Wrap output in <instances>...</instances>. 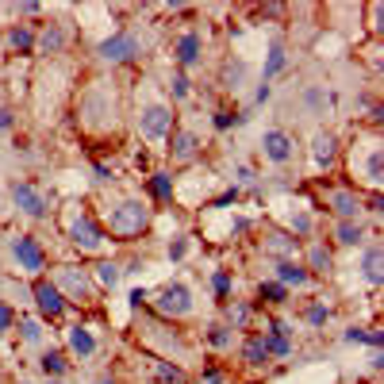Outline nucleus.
I'll use <instances>...</instances> for the list:
<instances>
[{"mask_svg": "<svg viewBox=\"0 0 384 384\" xmlns=\"http://www.w3.org/2000/svg\"><path fill=\"white\" fill-rule=\"evenodd\" d=\"M73 116H77V127L93 138H108L119 135L127 116V100L124 88H119L116 77H93L85 88L77 93V104H73Z\"/></svg>", "mask_w": 384, "mask_h": 384, "instance_id": "nucleus-1", "label": "nucleus"}, {"mask_svg": "<svg viewBox=\"0 0 384 384\" xmlns=\"http://www.w3.org/2000/svg\"><path fill=\"white\" fill-rule=\"evenodd\" d=\"M346 173L354 192H380L384 189V146L373 131L369 138H357L346 150Z\"/></svg>", "mask_w": 384, "mask_h": 384, "instance_id": "nucleus-2", "label": "nucleus"}, {"mask_svg": "<svg viewBox=\"0 0 384 384\" xmlns=\"http://www.w3.org/2000/svg\"><path fill=\"white\" fill-rule=\"evenodd\" d=\"M154 223V208L150 200H138V196H127V200L112 204L108 216H104V234L108 242H138Z\"/></svg>", "mask_w": 384, "mask_h": 384, "instance_id": "nucleus-3", "label": "nucleus"}, {"mask_svg": "<svg viewBox=\"0 0 384 384\" xmlns=\"http://www.w3.org/2000/svg\"><path fill=\"white\" fill-rule=\"evenodd\" d=\"M135 127H138V135H143L146 143H161V138H169V131L177 127L173 104H169L166 96L146 93L143 100L135 104Z\"/></svg>", "mask_w": 384, "mask_h": 384, "instance_id": "nucleus-4", "label": "nucleus"}, {"mask_svg": "<svg viewBox=\"0 0 384 384\" xmlns=\"http://www.w3.org/2000/svg\"><path fill=\"white\" fill-rule=\"evenodd\" d=\"M65 239H69V246L81 250V254H104V246H108L104 223L88 208H73L69 223H65Z\"/></svg>", "mask_w": 384, "mask_h": 384, "instance_id": "nucleus-5", "label": "nucleus"}, {"mask_svg": "<svg viewBox=\"0 0 384 384\" xmlns=\"http://www.w3.org/2000/svg\"><path fill=\"white\" fill-rule=\"evenodd\" d=\"M54 289L62 292L65 304H77V307L96 304V296H100V289H96L93 273L85 265H58L54 269Z\"/></svg>", "mask_w": 384, "mask_h": 384, "instance_id": "nucleus-6", "label": "nucleus"}, {"mask_svg": "<svg viewBox=\"0 0 384 384\" xmlns=\"http://www.w3.org/2000/svg\"><path fill=\"white\" fill-rule=\"evenodd\" d=\"M150 307H154V312H158L166 323H181V319H189V315L196 312L189 284H181V281L161 284V289H158V296L150 300Z\"/></svg>", "mask_w": 384, "mask_h": 384, "instance_id": "nucleus-7", "label": "nucleus"}, {"mask_svg": "<svg viewBox=\"0 0 384 384\" xmlns=\"http://www.w3.org/2000/svg\"><path fill=\"white\" fill-rule=\"evenodd\" d=\"M12 261H15V269L27 273V277L46 273V250H43V242H39L35 234H15L12 239Z\"/></svg>", "mask_w": 384, "mask_h": 384, "instance_id": "nucleus-8", "label": "nucleus"}, {"mask_svg": "<svg viewBox=\"0 0 384 384\" xmlns=\"http://www.w3.org/2000/svg\"><path fill=\"white\" fill-rule=\"evenodd\" d=\"M96 54H100V62H112V65H127V62H135L138 54H143V43H138V35L135 31H127V27H119L116 35H108L100 46H96Z\"/></svg>", "mask_w": 384, "mask_h": 384, "instance_id": "nucleus-9", "label": "nucleus"}, {"mask_svg": "<svg viewBox=\"0 0 384 384\" xmlns=\"http://www.w3.org/2000/svg\"><path fill=\"white\" fill-rule=\"evenodd\" d=\"M8 192H12V204L27 219H46V216H51V196L39 189L35 181H12V189H8Z\"/></svg>", "mask_w": 384, "mask_h": 384, "instance_id": "nucleus-10", "label": "nucleus"}, {"mask_svg": "<svg viewBox=\"0 0 384 384\" xmlns=\"http://www.w3.org/2000/svg\"><path fill=\"white\" fill-rule=\"evenodd\" d=\"M31 296H35V307H39V315H43L46 323H58L62 315H65V300H62V292L54 289V281L51 277H35V284H31Z\"/></svg>", "mask_w": 384, "mask_h": 384, "instance_id": "nucleus-11", "label": "nucleus"}, {"mask_svg": "<svg viewBox=\"0 0 384 384\" xmlns=\"http://www.w3.org/2000/svg\"><path fill=\"white\" fill-rule=\"evenodd\" d=\"M342 161V138L334 135V131L319 127L312 135V166L319 169V173H326V169H334Z\"/></svg>", "mask_w": 384, "mask_h": 384, "instance_id": "nucleus-12", "label": "nucleus"}, {"mask_svg": "<svg viewBox=\"0 0 384 384\" xmlns=\"http://www.w3.org/2000/svg\"><path fill=\"white\" fill-rule=\"evenodd\" d=\"M200 135L189 127H173L169 131V138H166V154H169V161H177V166H189V161L200 158Z\"/></svg>", "mask_w": 384, "mask_h": 384, "instance_id": "nucleus-13", "label": "nucleus"}, {"mask_svg": "<svg viewBox=\"0 0 384 384\" xmlns=\"http://www.w3.org/2000/svg\"><path fill=\"white\" fill-rule=\"evenodd\" d=\"M261 154H265L273 166H289L292 154H296V138L281 127H269L265 135H261Z\"/></svg>", "mask_w": 384, "mask_h": 384, "instance_id": "nucleus-14", "label": "nucleus"}, {"mask_svg": "<svg viewBox=\"0 0 384 384\" xmlns=\"http://www.w3.org/2000/svg\"><path fill=\"white\" fill-rule=\"evenodd\" d=\"M200 58H204V35L200 31H181V35L173 39V65L185 73V69H192Z\"/></svg>", "mask_w": 384, "mask_h": 384, "instance_id": "nucleus-15", "label": "nucleus"}, {"mask_svg": "<svg viewBox=\"0 0 384 384\" xmlns=\"http://www.w3.org/2000/svg\"><path fill=\"white\" fill-rule=\"evenodd\" d=\"M300 265H304L312 277H326V273L334 269V250H331V242H326V239H307L304 261H300Z\"/></svg>", "mask_w": 384, "mask_h": 384, "instance_id": "nucleus-16", "label": "nucleus"}, {"mask_svg": "<svg viewBox=\"0 0 384 384\" xmlns=\"http://www.w3.org/2000/svg\"><path fill=\"white\" fill-rule=\"evenodd\" d=\"M362 200H365V196L354 192L350 185L326 192V208L334 211V219H362Z\"/></svg>", "mask_w": 384, "mask_h": 384, "instance_id": "nucleus-17", "label": "nucleus"}, {"mask_svg": "<svg viewBox=\"0 0 384 384\" xmlns=\"http://www.w3.org/2000/svg\"><path fill=\"white\" fill-rule=\"evenodd\" d=\"M0 51H8V54H35V27H31V23H8L4 39H0Z\"/></svg>", "mask_w": 384, "mask_h": 384, "instance_id": "nucleus-18", "label": "nucleus"}, {"mask_svg": "<svg viewBox=\"0 0 384 384\" xmlns=\"http://www.w3.org/2000/svg\"><path fill=\"white\" fill-rule=\"evenodd\" d=\"M300 246H304V242L292 239L289 231H265V239H261V250H265V254H273L277 261H292V258L300 254Z\"/></svg>", "mask_w": 384, "mask_h": 384, "instance_id": "nucleus-19", "label": "nucleus"}, {"mask_svg": "<svg viewBox=\"0 0 384 384\" xmlns=\"http://www.w3.org/2000/svg\"><path fill=\"white\" fill-rule=\"evenodd\" d=\"M331 239H334V246H362L369 239V231H365L362 219H334Z\"/></svg>", "mask_w": 384, "mask_h": 384, "instance_id": "nucleus-20", "label": "nucleus"}, {"mask_svg": "<svg viewBox=\"0 0 384 384\" xmlns=\"http://www.w3.org/2000/svg\"><path fill=\"white\" fill-rule=\"evenodd\" d=\"M65 27L62 23H43V27L35 31V54H62L65 51Z\"/></svg>", "mask_w": 384, "mask_h": 384, "instance_id": "nucleus-21", "label": "nucleus"}, {"mask_svg": "<svg viewBox=\"0 0 384 384\" xmlns=\"http://www.w3.org/2000/svg\"><path fill=\"white\" fill-rule=\"evenodd\" d=\"M277 281H281L284 289H292V284H296V289H307V284H312L315 277L307 273V269L300 265L296 258H292V261H277Z\"/></svg>", "mask_w": 384, "mask_h": 384, "instance_id": "nucleus-22", "label": "nucleus"}, {"mask_svg": "<svg viewBox=\"0 0 384 384\" xmlns=\"http://www.w3.org/2000/svg\"><path fill=\"white\" fill-rule=\"evenodd\" d=\"M223 323L231 326V331H250V323H254V304H246V300L223 304Z\"/></svg>", "mask_w": 384, "mask_h": 384, "instance_id": "nucleus-23", "label": "nucleus"}, {"mask_svg": "<svg viewBox=\"0 0 384 384\" xmlns=\"http://www.w3.org/2000/svg\"><path fill=\"white\" fill-rule=\"evenodd\" d=\"M304 108H307V116H315V119H323L326 112H331V93H326V85H304Z\"/></svg>", "mask_w": 384, "mask_h": 384, "instance_id": "nucleus-24", "label": "nucleus"}, {"mask_svg": "<svg viewBox=\"0 0 384 384\" xmlns=\"http://www.w3.org/2000/svg\"><path fill=\"white\" fill-rule=\"evenodd\" d=\"M146 192H150L154 204H169V200H173V173H166V169L150 173V177H146Z\"/></svg>", "mask_w": 384, "mask_h": 384, "instance_id": "nucleus-25", "label": "nucleus"}, {"mask_svg": "<svg viewBox=\"0 0 384 384\" xmlns=\"http://www.w3.org/2000/svg\"><path fill=\"white\" fill-rule=\"evenodd\" d=\"M69 354H77V357H93L96 354V338H93V331H88L85 323L69 326Z\"/></svg>", "mask_w": 384, "mask_h": 384, "instance_id": "nucleus-26", "label": "nucleus"}, {"mask_svg": "<svg viewBox=\"0 0 384 384\" xmlns=\"http://www.w3.org/2000/svg\"><path fill=\"white\" fill-rule=\"evenodd\" d=\"M242 362L250 365V369H265L273 357H269V350H265V342H261V334H250L246 342H242Z\"/></svg>", "mask_w": 384, "mask_h": 384, "instance_id": "nucleus-27", "label": "nucleus"}, {"mask_svg": "<svg viewBox=\"0 0 384 384\" xmlns=\"http://www.w3.org/2000/svg\"><path fill=\"white\" fill-rule=\"evenodd\" d=\"M289 65V54H284V43H269V54H265V65H261V85L277 77V73Z\"/></svg>", "mask_w": 384, "mask_h": 384, "instance_id": "nucleus-28", "label": "nucleus"}, {"mask_svg": "<svg viewBox=\"0 0 384 384\" xmlns=\"http://www.w3.org/2000/svg\"><path fill=\"white\" fill-rule=\"evenodd\" d=\"M39 369L46 373V380H58L65 369H69V354H62V350H43V357H39Z\"/></svg>", "mask_w": 384, "mask_h": 384, "instance_id": "nucleus-29", "label": "nucleus"}, {"mask_svg": "<svg viewBox=\"0 0 384 384\" xmlns=\"http://www.w3.org/2000/svg\"><path fill=\"white\" fill-rule=\"evenodd\" d=\"M88 273H93V281H96V289H100V292L104 289H116V281H119V265H116V261H108V258H100Z\"/></svg>", "mask_w": 384, "mask_h": 384, "instance_id": "nucleus-30", "label": "nucleus"}, {"mask_svg": "<svg viewBox=\"0 0 384 384\" xmlns=\"http://www.w3.org/2000/svg\"><path fill=\"white\" fill-rule=\"evenodd\" d=\"M204 342H208L211 350H231L234 346V331L227 323H211L208 331H204Z\"/></svg>", "mask_w": 384, "mask_h": 384, "instance_id": "nucleus-31", "label": "nucleus"}, {"mask_svg": "<svg viewBox=\"0 0 384 384\" xmlns=\"http://www.w3.org/2000/svg\"><path fill=\"white\" fill-rule=\"evenodd\" d=\"M258 300H265L269 307H281V304H289V289H284L281 281H261L258 284Z\"/></svg>", "mask_w": 384, "mask_h": 384, "instance_id": "nucleus-32", "label": "nucleus"}, {"mask_svg": "<svg viewBox=\"0 0 384 384\" xmlns=\"http://www.w3.org/2000/svg\"><path fill=\"white\" fill-rule=\"evenodd\" d=\"M231 289H234L231 269H216V273H211V292H216L219 304H231Z\"/></svg>", "mask_w": 384, "mask_h": 384, "instance_id": "nucleus-33", "label": "nucleus"}, {"mask_svg": "<svg viewBox=\"0 0 384 384\" xmlns=\"http://www.w3.org/2000/svg\"><path fill=\"white\" fill-rule=\"evenodd\" d=\"M154 377H158L161 384H185V369L173 365L169 357H158V362H154Z\"/></svg>", "mask_w": 384, "mask_h": 384, "instance_id": "nucleus-34", "label": "nucleus"}, {"mask_svg": "<svg viewBox=\"0 0 384 384\" xmlns=\"http://www.w3.org/2000/svg\"><path fill=\"white\" fill-rule=\"evenodd\" d=\"M166 88H169V96H173V104L189 100V93H192V81H189V73L173 69V73H169V81H166Z\"/></svg>", "mask_w": 384, "mask_h": 384, "instance_id": "nucleus-35", "label": "nucleus"}, {"mask_svg": "<svg viewBox=\"0 0 384 384\" xmlns=\"http://www.w3.org/2000/svg\"><path fill=\"white\" fill-rule=\"evenodd\" d=\"M362 273H365V281H369V284H380V246H377V242H373V246L369 250H365V261H362Z\"/></svg>", "mask_w": 384, "mask_h": 384, "instance_id": "nucleus-36", "label": "nucleus"}, {"mask_svg": "<svg viewBox=\"0 0 384 384\" xmlns=\"http://www.w3.org/2000/svg\"><path fill=\"white\" fill-rule=\"evenodd\" d=\"M261 342H265L269 357H289V354H292L289 334H273V331H265V334H261Z\"/></svg>", "mask_w": 384, "mask_h": 384, "instance_id": "nucleus-37", "label": "nucleus"}, {"mask_svg": "<svg viewBox=\"0 0 384 384\" xmlns=\"http://www.w3.org/2000/svg\"><path fill=\"white\" fill-rule=\"evenodd\" d=\"M304 319H307V326H326V319H331V304H326V300H312V304L304 307Z\"/></svg>", "mask_w": 384, "mask_h": 384, "instance_id": "nucleus-38", "label": "nucleus"}, {"mask_svg": "<svg viewBox=\"0 0 384 384\" xmlns=\"http://www.w3.org/2000/svg\"><path fill=\"white\" fill-rule=\"evenodd\" d=\"M20 334H23V342H27V346H43V323L20 319Z\"/></svg>", "mask_w": 384, "mask_h": 384, "instance_id": "nucleus-39", "label": "nucleus"}, {"mask_svg": "<svg viewBox=\"0 0 384 384\" xmlns=\"http://www.w3.org/2000/svg\"><path fill=\"white\" fill-rule=\"evenodd\" d=\"M242 77H246V65H242V62H227L223 85H227V88H242Z\"/></svg>", "mask_w": 384, "mask_h": 384, "instance_id": "nucleus-40", "label": "nucleus"}, {"mask_svg": "<svg viewBox=\"0 0 384 384\" xmlns=\"http://www.w3.org/2000/svg\"><path fill=\"white\" fill-rule=\"evenodd\" d=\"M211 124H216V131H231L234 124H239V116H234L231 108H219L216 116H211Z\"/></svg>", "mask_w": 384, "mask_h": 384, "instance_id": "nucleus-41", "label": "nucleus"}, {"mask_svg": "<svg viewBox=\"0 0 384 384\" xmlns=\"http://www.w3.org/2000/svg\"><path fill=\"white\" fill-rule=\"evenodd\" d=\"M15 326V312H12V304H4L0 300V334H8Z\"/></svg>", "mask_w": 384, "mask_h": 384, "instance_id": "nucleus-42", "label": "nucleus"}, {"mask_svg": "<svg viewBox=\"0 0 384 384\" xmlns=\"http://www.w3.org/2000/svg\"><path fill=\"white\" fill-rule=\"evenodd\" d=\"M380 15H384V4H380V0H373V4H369V31H373V35H380Z\"/></svg>", "mask_w": 384, "mask_h": 384, "instance_id": "nucleus-43", "label": "nucleus"}, {"mask_svg": "<svg viewBox=\"0 0 384 384\" xmlns=\"http://www.w3.org/2000/svg\"><path fill=\"white\" fill-rule=\"evenodd\" d=\"M200 384H223V373H219L216 365H204V373H200Z\"/></svg>", "mask_w": 384, "mask_h": 384, "instance_id": "nucleus-44", "label": "nucleus"}, {"mask_svg": "<svg viewBox=\"0 0 384 384\" xmlns=\"http://www.w3.org/2000/svg\"><path fill=\"white\" fill-rule=\"evenodd\" d=\"M185 254H189V242H185V239H173V242H169V258H173V261H181Z\"/></svg>", "mask_w": 384, "mask_h": 384, "instance_id": "nucleus-45", "label": "nucleus"}, {"mask_svg": "<svg viewBox=\"0 0 384 384\" xmlns=\"http://www.w3.org/2000/svg\"><path fill=\"white\" fill-rule=\"evenodd\" d=\"M15 12H23V15H39V12H43V4H39V0H23V4H15Z\"/></svg>", "mask_w": 384, "mask_h": 384, "instance_id": "nucleus-46", "label": "nucleus"}, {"mask_svg": "<svg viewBox=\"0 0 384 384\" xmlns=\"http://www.w3.org/2000/svg\"><path fill=\"white\" fill-rule=\"evenodd\" d=\"M146 304H150V292H146V289L131 292V307H146Z\"/></svg>", "mask_w": 384, "mask_h": 384, "instance_id": "nucleus-47", "label": "nucleus"}, {"mask_svg": "<svg viewBox=\"0 0 384 384\" xmlns=\"http://www.w3.org/2000/svg\"><path fill=\"white\" fill-rule=\"evenodd\" d=\"M15 127V116L8 108H0V131H12Z\"/></svg>", "mask_w": 384, "mask_h": 384, "instance_id": "nucleus-48", "label": "nucleus"}, {"mask_svg": "<svg viewBox=\"0 0 384 384\" xmlns=\"http://www.w3.org/2000/svg\"><path fill=\"white\" fill-rule=\"evenodd\" d=\"M96 181H112V166H108V161H96Z\"/></svg>", "mask_w": 384, "mask_h": 384, "instance_id": "nucleus-49", "label": "nucleus"}, {"mask_svg": "<svg viewBox=\"0 0 384 384\" xmlns=\"http://www.w3.org/2000/svg\"><path fill=\"white\" fill-rule=\"evenodd\" d=\"M239 185H254V169L250 166H239Z\"/></svg>", "mask_w": 384, "mask_h": 384, "instance_id": "nucleus-50", "label": "nucleus"}, {"mask_svg": "<svg viewBox=\"0 0 384 384\" xmlns=\"http://www.w3.org/2000/svg\"><path fill=\"white\" fill-rule=\"evenodd\" d=\"M269 96H273V88H269V85H261V88H258V96H254V100H258V104H265V100H269Z\"/></svg>", "mask_w": 384, "mask_h": 384, "instance_id": "nucleus-51", "label": "nucleus"}, {"mask_svg": "<svg viewBox=\"0 0 384 384\" xmlns=\"http://www.w3.org/2000/svg\"><path fill=\"white\" fill-rule=\"evenodd\" d=\"M346 342H365V331H357V326H354V331L346 334Z\"/></svg>", "mask_w": 384, "mask_h": 384, "instance_id": "nucleus-52", "label": "nucleus"}, {"mask_svg": "<svg viewBox=\"0 0 384 384\" xmlns=\"http://www.w3.org/2000/svg\"><path fill=\"white\" fill-rule=\"evenodd\" d=\"M96 384H116V380H112V377H100V380H96Z\"/></svg>", "mask_w": 384, "mask_h": 384, "instance_id": "nucleus-53", "label": "nucleus"}, {"mask_svg": "<svg viewBox=\"0 0 384 384\" xmlns=\"http://www.w3.org/2000/svg\"><path fill=\"white\" fill-rule=\"evenodd\" d=\"M51 384H62V380H51Z\"/></svg>", "mask_w": 384, "mask_h": 384, "instance_id": "nucleus-54", "label": "nucleus"}]
</instances>
